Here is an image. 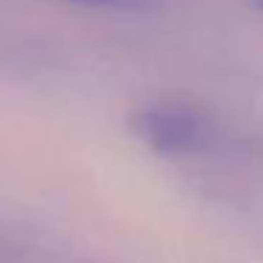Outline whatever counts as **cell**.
Masks as SVG:
<instances>
[{"mask_svg":"<svg viewBox=\"0 0 263 263\" xmlns=\"http://www.w3.org/2000/svg\"><path fill=\"white\" fill-rule=\"evenodd\" d=\"M130 130L144 147L170 159H187L210 150V122L187 105L156 102L144 105L130 116Z\"/></svg>","mask_w":263,"mask_h":263,"instance_id":"6da1fadb","label":"cell"},{"mask_svg":"<svg viewBox=\"0 0 263 263\" xmlns=\"http://www.w3.org/2000/svg\"><path fill=\"white\" fill-rule=\"evenodd\" d=\"M60 3L85 9H108V12H142L150 0H60Z\"/></svg>","mask_w":263,"mask_h":263,"instance_id":"7a4b0ae2","label":"cell"},{"mask_svg":"<svg viewBox=\"0 0 263 263\" xmlns=\"http://www.w3.org/2000/svg\"><path fill=\"white\" fill-rule=\"evenodd\" d=\"M249 3H252V9H255V12L263 14V0H249Z\"/></svg>","mask_w":263,"mask_h":263,"instance_id":"3957f363","label":"cell"}]
</instances>
